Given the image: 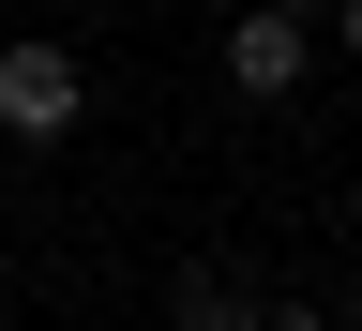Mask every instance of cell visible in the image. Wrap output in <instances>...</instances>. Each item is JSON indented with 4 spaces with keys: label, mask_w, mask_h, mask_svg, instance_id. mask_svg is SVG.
<instances>
[{
    "label": "cell",
    "mask_w": 362,
    "mask_h": 331,
    "mask_svg": "<svg viewBox=\"0 0 362 331\" xmlns=\"http://www.w3.org/2000/svg\"><path fill=\"white\" fill-rule=\"evenodd\" d=\"M272 301L242 287V271H181V287H166V331H257Z\"/></svg>",
    "instance_id": "3"
},
{
    "label": "cell",
    "mask_w": 362,
    "mask_h": 331,
    "mask_svg": "<svg viewBox=\"0 0 362 331\" xmlns=\"http://www.w3.org/2000/svg\"><path fill=\"white\" fill-rule=\"evenodd\" d=\"M287 16H332V0H287Z\"/></svg>",
    "instance_id": "6"
},
{
    "label": "cell",
    "mask_w": 362,
    "mask_h": 331,
    "mask_svg": "<svg viewBox=\"0 0 362 331\" xmlns=\"http://www.w3.org/2000/svg\"><path fill=\"white\" fill-rule=\"evenodd\" d=\"M76 121H90V76L61 61V45H16V30H0V136L45 151V136H76Z\"/></svg>",
    "instance_id": "1"
},
{
    "label": "cell",
    "mask_w": 362,
    "mask_h": 331,
    "mask_svg": "<svg viewBox=\"0 0 362 331\" xmlns=\"http://www.w3.org/2000/svg\"><path fill=\"white\" fill-rule=\"evenodd\" d=\"M302 76H317V16H287V0L226 16V90H242V106H287Z\"/></svg>",
    "instance_id": "2"
},
{
    "label": "cell",
    "mask_w": 362,
    "mask_h": 331,
    "mask_svg": "<svg viewBox=\"0 0 362 331\" xmlns=\"http://www.w3.org/2000/svg\"><path fill=\"white\" fill-rule=\"evenodd\" d=\"M317 30H332V45H347V61H362V0H332V16H317Z\"/></svg>",
    "instance_id": "5"
},
{
    "label": "cell",
    "mask_w": 362,
    "mask_h": 331,
    "mask_svg": "<svg viewBox=\"0 0 362 331\" xmlns=\"http://www.w3.org/2000/svg\"><path fill=\"white\" fill-rule=\"evenodd\" d=\"M257 331H347V316H332V301H272Z\"/></svg>",
    "instance_id": "4"
}]
</instances>
